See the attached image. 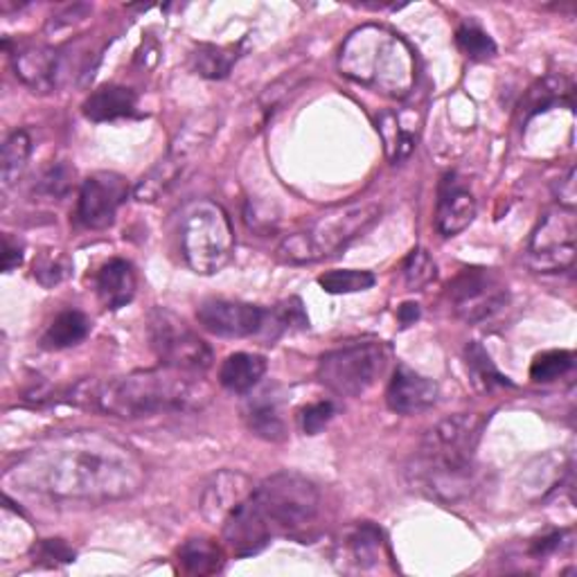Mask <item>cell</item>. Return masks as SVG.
I'll return each mask as SVG.
<instances>
[{
	"instance_id": "obj_37",
	"label": "cell",
	"mask_w": 577,
	"mask_h": 577,
	"mask_svg": "<svg viewBox=\"0 0 577 577\" xmlns=\"http://www.w3.org/2000/svg\"><path fill=\"white\" fill-rule=\"evenodd\" d=\"M334 415H337V407L332 402H316L301 411L298 424L307 436H318V433L332 422Z\"/></svg>"
},
{
	"instance_id": "obj_17",
	"label": "cell",
	"mask_w": 577,
	"mask_h": 577,
	"mask_svg": "<svg viewBox=\"0 0 577 577\" xmlns=\"http://www.w3.org/2000/svg\"><path fill=\"white\" fill-rule=\"evenodd\" d=\"M476 220V199L469 188L449 172L440 180L438 205H436V228L443 237H456L472 226Z\"/></svg>"
},
{
	"instance_id": "obj_15",
	"label": "cell",
	"mask_w": 577,
	"mask_h": 577,
	"mask_svg": "<svg viewBox=\"0 0 577 577\" xmlns=\"http://www.w3.org/2000/svg\"><path fill=\"white\" fill-rule=\"evenodd\" d=\"M252 490H256V485H252L246 474L233 472V469H222V472L212 474L203 485L199 510L208 523L220 528L237 505L252 494Z\"/></svg>"
},
{
	"instance_id": "obj_38",
	"label": "cell",
	"mask_w": 577,
	"mask_h": 577,
	"mask_svg": "<svg viewBox=\"0 0 577 577\" xmlns=\"http://www.w3.org/2000/svg\"><path fill=\"white\" fill-rule=\"evenodd\" d=\"M34 557L39 560V562L48 560V564L55 566V564L75 562V551H72L66 544V541H61V539H44V541H39V544L34 546Z\"/></svg>"
},
{
	"instance_id": "obj_18",
	"label": "cell",
	"mask_w": 577,
	"mask_h": 577,
	"mask_svg": "<svg viewBox=\"0 0 577 577\" xmlns=\"http://www.w3.org/2000/svg\"><path fill=\"white\" fill-rule=\"evenodd\" d=\"M575 84L566 75H546L537 80L519 102V120L521 125L530 122L534 116L549 111L553 106L573 108Z\"/></svg>"
},
{
	"instance_id": "obj_34",
	"label": "cell",
	"mask_w": 577,
	"mask_h": 577,
	"mask_svg": "<svg viewBox=\"0 0 577 577\" xmlns=\"http://www.w3.org/2000/svg\"><path fill=\"white\" fill-rule=\"evenodd\" d=\"M456 44L460 52L472 61H487L496 55L494 39L476 23H462L456 32Z\"/></svg>"
},
{
	"instance_id": "obj_42",
	"label": "cell",
	"mask_w": 577,
	"mask_h": 577,
	"mask_svg": "<svg viewBox=\"0 0 577 577\" xmlns=\"http://www.w3.org/2000/svg\"><path fill=\"white\" fill-rule=\"evenodd\" d=\"M397 318H400L402 328H411L420 320V305L415 303H404L400 309H397Z\"/></svg>"
},
{
	"instance_id": "obj_20",
	"label": "cell",
	"mask_w": 577,
	"mask_h": 577,
	"mask_svg": "<svg viewBox=\"0 0 577 577\" xmlns=\"http://www.w3.org/2000/svg\"><path fill=\"white\" fill-rule=\"evenodd\" d=\"M138 108V95L118 84H106L93 91L82 104V111L91 122H114L120 118H133Z\"/></svg>"
},
{
	"instance_id": "obj_33",
	"label": "cell",
	"mask_w": 577,
	"mask_h": 577,
	"mask_svg": "<svg viewBox=\"0 0 577 577\" xmlns=\"http://www.w3.org/2000/svg\"><path fill=\"white\" fill-rule=\"evenodd\" d=\"M575 366V354L568 350H549L534 356L530 366V379L537 384H551L566 373H570Z\"/></svg>"
},
{
	"instance_id": "obj_22",
	"label": "cell",
	"mask_w": 577,
	"mask_h": 577,
	"mask_svg": "<svg viewBox=\"0 0 577 577\" xmlns=\"http://www.w3.org/2000/svg\"><path fill=\"white\" fill-rule=\"evenodd\" d=\"M464 366L469 381H472V386L483 395H490L498 388H515V384L508 377L498 373L487 350L476 341L467 343L464 348Z\"/></svg>"
},
{
	"instance_id": "obj_6",
	"label": "cell",
	"mask_w": 577,
	"mask_h": 577,
	"mask_svg": "<svg viewBox=\"0 0 577 577\" xmlns=\"http://www.w3.org/2000/svg\"><path fill=\"white\" fill-rule=\"evenodd\" d=\"M178 242L184 260L195 273L222 271L235 250V233L226 210L210 199L192 201L180 214Z\"/></svg>"
},
{
	"instance_id": "obj_11",
	"label": "cell",
	"mask_w": 577,
	"mask_h": 577,
	"mask_svg": "<svg viewBox=\"0 0 577 577\" xmlns=\"http://www.w3.org/2000/svg\"><path fill=\"white\" fill-rule=\"evenodd\" d=\"M577 216L575 210H549L528 242V267L534 273H562L575 264Z\"/></svg>"
},
{
	"instance_id": "obj_31",
	"label": "cell",
	"mask_w": 577,
	"mask_h": 577,
	"mask_svg": "<svg viewBox=\"0 0 577 577\" xmlns=\"http://www.w3.org/2000/svg\"><path fill=\"white\" fill-rule=\"evenodd\" d=\"M70 273H72V260L66 256V252L52 250V248L42 250L32 264L34 280L46 288L61 284L63 280L70 278Z\"/></svg>"
},
{
	"instance_id": "obj_29",
	"label": "cell",
	"mask_w": 577,
	"mask_h": 577,
	"mask_svg": "<svg viewBox=\"0 0 577 577\" xmlns=\"http://www.w3.org/2000/svg\"><path fill=\"white\" fill-rule=\"evenodd\" d=\"M305 328H309V320L305 316L303 303L298 298H288V301L267 309V322H264V330L260 337L275 341L278 337H282L286 332L305 330Z\"/></svg>"
},
{
	"instance_id": "obj_5",
	"label": "cell",
	"mask_w": 577,
	"mask_h": 577,
	"mask_svg": "<svg viewBox=\"0 0 577 577\" xmlns=\"http://www.w3.org/2000/svg\"><path fill=\"white\" fill-rule=\"evenodd\" d=\"M379 216L381 205L377 201H352L325 210L305 231L282 239L278 258L288 264H311L339 256L354 239L370 231Z\"/></svg>"
},
{
	"instance_id": "obj_19",
	"label": "cell",
	"mask_w": 577,
	"mask_h": 577,
	"mask_svg": "<svg viewBox=\"0 0 577 577\" xmlns=\"http://www.w3.org/2000/svg\"><path fill=\"white\" fill-rule=\"evenodd\" d=\"M97 298L104 305V309H122L127 307L138 292V278L133 267L127 260H108L97 271Z\"/></svg>"
},
{
	"instance_id": "obj_9",
	"label": "cell",
	"mask_w": 577,
	"mask_h": 577,
	"mask_svg": "<svg viewBox=\"0 0 577 577\" xmlns=\"http://www.w3.org/2000/svg\"><path fill=\"white\" fill-rule=\"evenodd\" d=\"M449 307L467 325H485L510 305V288L487 267H467L447 286Z\"/></svg>"
},
{
	"instance_id": "obj_13",
	"label": "cell",
	"mask_w": 577,
	"mask_h": 577,
	"mask_svg": "<svg viewBox=\"0 0 577 577\" xmlns=\"http://www.w3.org/2000/svg\"><path fill=\"white\" fill-rule=\"evenodd\" d=\"M12 66L16 78L32 91L39 95H48L57 91L66 80L70 70V59L63 50L52 46L27 44L16 46L12 52Z\"/></svg>"
},
{
	"instance_id": "obj_27",
	"label": "cell",
	"mask_w": 577,
	"mask_h": 577,
	"mask_svg": "<svg viewBox=\"0 0 577 577\" xmlns=\"http://www.w3.org/2000/svg\"><path fill=\"white\" fill-rule=\"evenodd\" d=\"M32 154V138L27 131H14L0 152V178H3V188H12L16 180L23 176L27 161Z\"/></svg>"
},
{
	"instance_id": "obj_40",
	"label": "cell",
	"mask_w": 577,
	"mask_h": 577,
	"mask_svg": "<svg viewBox=\"0 0 577 577\" xmlns=\"http://www.w3.org/2000/svg\"><path fill=\"white\" fill-rule=\"evenodd\" d=\"M564 537H566V532H564V530H560V532H553V534H546V537L537 539L534 544H532V555H537V557H544V555H551V553H555L557 549H562V544H564Z\"/></svg>"
},
{
	"instance_id": "obj_14",
	"label": "cell",
	"mask_w": 577,
	"mask_h": 577,
	"mask_svg": "<svg viewBox=\"0 0 577 577\" xmlns=\"http://www.w3.org/2000/svg\"><path fill=\"white\" fill-rule=\"evenodd\" d=\"M197 318L201 322V328L214 337L248 339L262 334L267 322V309L250 303L212 298L199 305Z\"/></svg>"
},
{
	"instance_id": "obj_21",
	"label": "cell",
	"mask_w": 577,
	"mask_h": 577,
	"mask_svg": "<svg viewBox=\"0 0 577 577\" xmlns=\"http://www.w3.org/2000/svg\"><path fill=\"white\" fill-rule=\"evenodd\" d=\"M267 375V358L250 352L231 354L220 370V384L231 392H248Z\"/></svg>"
},
{
	"instance_id": "obj_26",
	"label": "cell",
	"mask_w": 577,
	"mask_h": 577,
	"mask_svg": "<svg viewBox=\"0 0 577 577\" xmlns=\"http://www.w3.org/2000/svg\"><path fill=\"white\" fill-rule=\"evenodd\" d=\"M377 131L384 140L386 156L392 163H402L404 158H409L413 154L417 136H415V131L402 127V120L397 114H390V111L381 114V118L377 120Z\"/></svg>"
},
{
	"instance_id": "obj_39",
	"label": "cell",
	"mask_w": 577,
	"mask_h": 577,
	"mask_svg": "<svg viewBox=\"0 0 577 577\" xmlns=\"http://www.w3.org/2000/svg\"><path fill=\"white\" fill-rule=\"evenodd\" d=\"M555 199H557V205L560 208H566V210H575V203H577V180H575V167H570L566 172L564 178H560L555 184Z\"/></svg>"
},
{
	"instance_id": "obj_25",
	"label": "cell",
	"mask_w": 577,
	"mask_h": 577,
	"mask_svg": "<svg viewBox=\"0 0 577 577\" xmlns=\"http://www.w3.org/2000/svg\"><path fill=\"white\" fill-rule=\"evenodd\" d=\"M91 332V320L86 318V314L78 311V309H68L61 311L52 322L50 328L46 330L42 343L48 350H66L72 345H80Z\"/></svg>"
},
{
	"instance_id": "obj_3",
	"label": "cell",
	"mask_w": 577,
	"mask_h": 577,
	"mask_svg": "<svg viewBox=\"0 0 577 577\" xmlns=\"http://www.w3.org/2000/svg\"><path fill=\"white\" fill-rule=\"evenodd\" d=\"M481 431L483 420L467 413L428 428L404 469L411 490L443 505H456L472 496Z\"/></svg>"
},
{
	"instance_id": "obj_1",
	"label": "cell",
	"mask_w": 577,
	"mask_h": 577,
	"mask_svg": "<svg viewBox=\"0 0 577 577\" xmlns=\"http://www.w3.org/2000/svg\"><path fill=\"white\" fill-rule=\"evenodd\" d=\"M3 483L61 501L108 503L138 494L148 483V467L136 449L106 433L68 431L19 456Z\"/></svg>"
},
{
	"instance_id": "obj_4",
	"label": "cell",
	"mask_w": 577,
	"mask_h": 577,
	"mask_svg": "<svg viewBox=\"0 0 577 577\" xmlns=\"http://www.w3.org/2000/svg\"><path fill=\"white\" fill-rule=\"evenodd\" d=\"M339 68L348 80L373 93L404 99L417 80L413 48L384 25H361L341 46Z\"/></svg>"
},
{
	"instance_id": "obj_30",
	"label": "cell",
	"mask_w": 577,
	"mask_h": 577,
	"mask_svg": "<svg viewBox=\"0 0 577 577\" xmlns=\"http://www.w3.org/2000/svg\"><path fill=\"white\" fill-rule=\"evenodd\" d=\"M348 549L358 568H370L381 560L384 534L375 523H358L348 537Z\"/></svg>"
},
{
	"instance_id": "obj_16",
	"label": "cell",
	"mask_w": 577,
	"mask_h": 577,
	"mask_svg": "<svg viewBox=\"0 0 577 577\" xmlns=\"http://www.w3.org/2000/svg\"><path fill=\"white\" fill-rule=\"evenodd\" d=\"M438 395L440 388L436 381L404 364H397L386 390V404L397 415H417L436 407Z\"/></svg>"
},
{
	"instance_id": "obj_36",
	"label": "cell",
	"mask_w": 577,
	"mask_h": 577,
	"mask_svg": "<svg viewBox=\"0 0 577 577\" xmlns=\"http://www.w3.org/2000/svg\"><path fill=\"white\" fill-rule=\"evenodd\" d=\"M436 262L424 248H413L404 260V282L411 292H420L426 284L436 280Z\"/></svg>"
},
{
	"instance_id": "obj_10",
	"label": "cell",
	"mask_w": 577,
	"mask_h": 577,
	"mask_svg": "<svg viewBox=\"0 0 577 577\" xmlns=\"http://www.w3.org/2000/svg\"><path fill=\"white\" fill-rule=\"evenodd\" d=\"M148 332L161 364L167 368L203 375L212 366L210 345L190 325L165 307L150 311Z\"/></svg>"
},
{
	"instance_id": "obj_41",
	"label": "cell",
	"mask_w": 577,
	"mask_h": 577,
	"mask_svg": "<svg viewBox=\"0 0 577 577\" xmlns=\"http://www.w3.org/2000/svg\"><path fill=\"white\" fill-rule=\"evenodd\" d=\"M23 262V248L19 246V242H14L10 235H5L3 239V271L10 273L16 267H21Z\"/></svg>"
},
{
	"instance_id": "obj_23",
	"label": "cell",
	"mask_w": 577,
	"mask_h": 577,
	"mask_svg": "<svg viewBox=\"0 0 577 577\" xmlns=\"http://www.w3.org/2000/svg\"><path fill=\"white\" fill-rule=\"evenodd\" d=\"M239 57H242V44H231V46L199 44L197 50L190 55V63L197 75L205 80H224L231 75V70Z\"/></svg>"
},
{
	"instance_id": "obj_35",
	"label": "cell",
	"mask_w": 577,
	"mask_h": 577,
	"mask_svg": "<svg viewBox=\"0 0 577 577\" xmlns=\"http://www.w3.org/2000/svg\"><path fill=\"white\" fill-rule=\"evenodd\" d=\"M72 180H75V167H70L68 163H52L36 180L34 195L46 201H61L70 192Z\"/></svg>"
},
{
	"instance_id": "obj_8",
	"label": "cell",
	"mask_w": 577,
	"mask_h": 577,
	"mask_svg": "<svg viewBox=\"0 0 577 577\" xmlns=\"http://www.w3.org/2000/svg\"><path fill=\"white\" fill-rule=\"evenodd\" d=\"M390 364L384 341H354L325 352L318 361L320 384L339 397L366 395Z\"/></svg>"
},
{
	"instance_id": "obj_24",
	"label": "cell",
	"mask_w": 577,
	"mask_h": 577,
	"mask_svg": "<svg viewBox=\"0 0 577 577\" xmlns=\"http://www.w3.org/2000/svg\"><path fill=\"white\" fill-rule=\"evenodd\" d=\"M180 564L192 575H212L224 568V549L216 546L214 539L192 537L178 551Z\"/></svg>"
},
{
	"instance_id": "obj_2",
	"label": "cell",
	"mask_w": 577,
	"mask_h": 577,
	"mask_svg": "<svg viewBox=\"0 0 577 577\" xmlns=\"http://www.w3.org/2000/svg\"><path fill=\"white\" fill-rule=\"evenodd\" d=\"M63 402L89 413L142 420L203 411L212 402V388L201 375L163 366L111 379H82L63 395Z\"/></svg>"
},
{
	"instance_id": "obj_32",
	"label": "cell",
	"mask_w": 577,
	"mask_h": 577,
	"mask_svg": "<svg viewBox=\"0 0 577 577\" xmlns=\"http://www.w3.org/2000/svg\"><path fill=\"white\" fill-rule=\"evenodd\" d=\"M377 282L375 273L370 271H356V269H339V271H328L318 278V284L322 286V292L328 294H358L368 292Z\"/></svg>"
},
{
	"instance_id": "obj_28",
	"label": "cell",
	"mask_w": 577,
	"mask_h": 577,
	"mask_svg": "<svg viewBox=\"0 0 577 577\" xmlns=\"http://www.w3.org/2000/svg\"><path fill=\"white\" fill-rule=\"evenodd\" d=\"M248 428L269 443H282L286 438V426L280 409L271 400H256L246 409Z\"/></svg>"
},
{
	"instance_id": "obj_7",
	"label": "cell",
	"mask_w": 577,
	"mask_h": 577,
	"mask_svg": "<svg viewBox=\"0 0 577 577\" xmlns=\"http://www.w3.org/2000/svg\"><path fill=\"white\" fill-rule=\"evenodd\" d=\"M260 515L273 537L296 534L311 526L320 513V492L303 474L278 472L252 490Z\"/></svg>"
},
{
	"instance_id": "obj_12",
	"label": "cell",
	"mask_w": 577,
	"mask_h": 577,
	"mask_svg": "<svg viewBox=\"0 0 577 577\" xmlns=\"http://www.w3.org/2000/svg\"><path fill=\"white\" fill-rule=\"evenodd\" d=\"M129 197V186L120 174L97 172L89 176L78 199V222L89 231H104L114 226L118 210Z\"/></svg>"
}]
</instances>
